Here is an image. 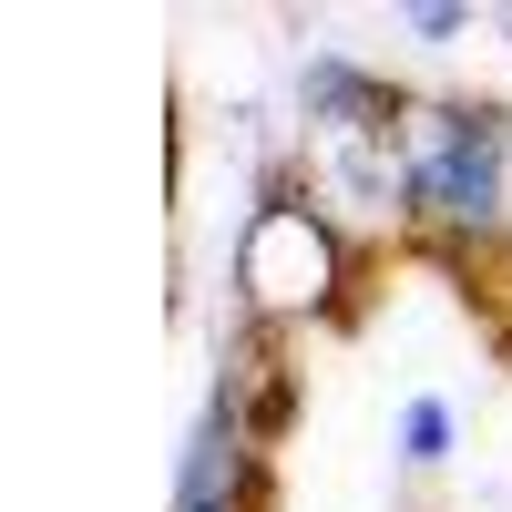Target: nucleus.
Instances as JSON below:
<instances>
[{
  "label": "nucleus",
  "instance_id": "1",
  "mask_svg": "<svg viewBox=\"0 0 512 512\" xmlns=\"http://www.w3.org/2000/svg\"><path fill=\"white\" fill-rule=\"evenodd\" d=\"M410 205L482 236L502 216V113H431V154L410 164Z\"/></svg>",
  "mask_w": 512,
  "mask_h": 512
},
{
  "label": "nucleus",
  "instance_id": "3",
  "mask_svg": "<svg viewBox=\"0 0 512 512\" xmlns=\"http://www.w3.org/2000/svg\"><path fill=\"white\" fill-rule=\"evenodd\" d=\"M400 441H410V461H441V451H451V410H441V400H410Z\"/></svg>",
  "mask_w": 512,
  "mask_h": 512
},
{
  "label": "nucleus",
  "instance_id": "2",
  "mask_svg": "<svg viewBox=\"0 0 512 512\" xmlns=\"http://www.w3.org/2000/svg\"><path fill=\"white\" fill-rule=\"evenodd\" d=\"M175 512H236V410H226V400L205 410V431H195V451H185Z\"/></svg>",
  "mask_w": 512,
  "mask_h": 512
}]
</instances>
